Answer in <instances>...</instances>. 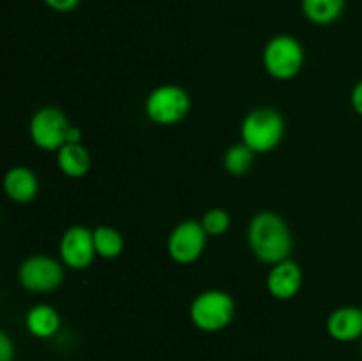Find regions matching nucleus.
Listing matches in <instances>:
<instances>
[{
	"instance_id": "obj_1",
	"label": "nucleus",
	"mask_w": 362,
	"mask_h": 361,
	"mask_svg": "<svg viewBox=\"0 0 362 361\" xmlns=\"http://www.w3.org/2000/svg\"><path fill=\"white\" fill-rule=\"evenodd\" d=\"M247 244L260 262L274 265L290 258L293 250L292 232L279 214L262 211L247 225Z\"/></svg>"
},
{
	"instance_id": "obj_2",
	"label": "nucleus",
	"mask_w": 362,
	"mask_h": 361,
	"mask_svg": "<svg viewBox=\"0 0 362 361\" xmlns=\"http://www.w3.org/2000/svg\"><path fill=\"white\" fill-rule=\"evenodd\" d=\"M285 134V120L274 108H257L244 117L240 137L255 154L271 152L281 144Z\"/></svg>"
},
{
	"instance_id": "obj_3",
	"label": "nucleus",
	"mask_w": 362,
	"mask_h": 361,
	"mask_svg": "<svg viewBox=\"0 0 362 361\" xmlns=\"http://www.w3.org/2000/svg\"><path fill=\"white\" fill-rule=\"evenodd\" d=\"M189 317L200 331H221L228 328L230 322L235 317V301L225 290H205L198 294L191 303Z\"/></svg>"
},
{
	"instance_id": "obj_4",
	"label": "nucleus",
	"mask_w": 362,
	"mask_h": 361,
	"mask_svg": "<svg viewBox=\"0 0 362 361\" xmlns=\"http://www.w3.org/2000/svg\"><path fill=\"white\" fill-rule=\"evenodd\" d=\"M264 67L274 80H290L297 76L304 66V48L293 35H274L265 45Z\"/></svg>"
},
{
	"instance_id": "obj_5",
	"label": "nucleus",
	"mask_w": 362,
	"mask_h": 361,
	"mask_svg": "<svg viewBox=\"0 0 362 361\" xmlns=\"http://www.w3.org/2000/svg\"><path fill=\"white\" fill-rule=\"evenodd\" d=\"M191 98L179 85H159L145 99V113L159 126H175L187 117Z\"/></svg>"
},
{
	"instance_id": "obj_6",
	"label": "nucleus",
	"mask_w": 362,
	"mask_h": 361,
	"mask_svg": "<svg viewBox=\"0 0 362 361\" xmlns=\"http://www.w3.org/2000/svg\"><path fill=\"white\" fill-rule=\"evenodd\" d=\"M18 280L28 292H53L62 285L64 268L59 260L48 255H32L21 262Z\"/></svg>"
},
{
	"instance_id": "obj_7",
	"label": "nucleus",
	"mask_w": 362,
	"mask_h": 361,
	"mask_svg": "<svg viewBox=\"0 0 362 361\" xmlns=\"http://www.w3.org/2000/svg\"><path fill=\"white\" fill-rule=\"evenodd\" d=\"M71 124L66 113L57 106H42L32 115L28 133L32 142L42 151H59L66 145Z\"/></svg>"
},
{
	"instance_id": "obj_8",
	"label": "nucleus",
	"mask_w": 362,
	"mask_h": 361,
	"mask_svg": "<svg viewBox=\"0 0 362 361\" xmlns=\"http://www.w3.org/2000/svg\"><path fill=\"white\" fill-rule=\"evenodd\" d=\"M209 234L202 227V222L197 219H184L175 229L172 230L168 237V255L177 264H193L207 246Z\"/></svg>"
},
{
	"instance_id": "obj_9",
	"label": "nucleus",
	"mask_w": 362,
	"mask_h": 361,
	"mask_svg": "<svg viewBox=\"0 0 362 361\" xmlns=\"http://www.w3.org/2000/svg\"><path fill=\"white\" fill-rule=\"evenodd\" d=\"M94 230L83 225H73L60 239V260L74 271L87 269L95 257Z\"/></svg>"
},
{
	"instance_id": "obj_10",
	"label": "nucleus",
	"mask_w": 362,
	"mask_h": 361,
	"mask_svg": "<svg viewBox=\"0 0 362 361\" xmlns=\"http://www.w3.org/2000/svg\"><path fill=\"white\" fill-rule=\"evenodd\" d=\"M303 280L304 276L300 265L286 258V260L278 262L271 268L267 275V289L276 299L288 301L299 294Z\"/></svg>"
},
{
	"instance_id": "obj_11",
	"label": "nucleus",
	"mask_w": 362,
	"mask_h": 361,
	"mask_svg": "<svg viewBox=\"0 0 362 361\" xmlns=\"http://www.w3.org/2000/svg\"><path fill=\"white\" fill-rule=\"evenodd\" d=\"M327 333L336 342H354L362 338V308L339 306L329 315Z\"/></svg>"
},
{
	"instance_id": "obj_12",
	"label": "nucleus",
	"mask_w": 362,
	"mask_h": 361,
	"mask_svg": "<svg viewBox=\"0 0 362 361\" xmlns=\"http://www.w3.org/2000/svg\"><path fill=\"white\" fill-rule=\"evenodd\" d=\"M6 195L16 204H27L34 200L39 191V180L35 173L27 166H13L4 177Z\"/></svg>"
},
{
	"instance_id": "obj_13",
	"label": "nucleus",
	"mask_w": 362,
	"mask_h": 361,
	"mask_svg": "<svg viewBox=\"0 0 362 361\" xmlns=\"http://www.w3.org/2000/svg\"><path fill=\"white\" fill-rule=\"evenodd\" d=\"M57 165L64 176L80 179L90 172L92 159L81 144H66L57 151Z\"/></svg>"
},
{
	"instance_id": "obj_14",
	"label": "nucleus",
	"mask_w": 362,
	"mask_h": 361,
	"mask_svg": "<svg viewBox=\"0 0 362 361\" xmlns=\"http://www.w3.org/2000/svg\"><path fill=\"white\" fill-rule=\"evenodd\" d=\"M25 326L35 338H52L60 328V315L49 304H35L28 310Z\"/></svg>"
},
{
	"instance_id": "obj_15",
	"label": "nucleus",
	"mask_w": 362,
	"mask_h": 361,
	"mask_svg": "<svg viewBox=\"0 0 362 361\" xmlns=\"http://www.w3.org/2000/svg\"><path fill=\"white\" fill-rule=\"evenodd\" d=\"M346 0H303V13L311 23L331 25L345 9Z\"/></svg>"
},
{
	"instance_id": "obj_16",
	"label": "nucleus",
	"mask_w": 362,
	"mask_h": 361,
	"mask_svg": "<svg viewBox=\"0 0 362 361\" xmlns=\"http://www.w3.org/2000/svg\"><path fill=\"white\" fill-rule=\"evenodd\" d=\"M95 253L103 258H117L124 251V237L117 229L101 225L94 229Z\"/></svg>"
},
{
	"instance_id": "obj_17",
	"label": "nucleus",
	"mask_w": 362,
	"mask_h": 361,
	"mask_svg": "<svg viewBox=\"0 0 362 361\" xmlns=\"http://www.w3.org/2000/svg\"><path fill=\"white\" fill-rule=\"evenodd\" d=\"M255 152L247 147L246 144H235L226 149L225 158H223V166L232 176H244L253 168Z\"/></svg>"
},
{
	"instance_id": "obj_18",
	"label": "nucleus",
	"mask_w": 362,
	"mask_h": 361,
	"mask_svg": "<svg viewBox=\"0 0 362 361\" xmlns=\"http://www.w3.org/2000/svg\"><path fill=\"white\" fill-rule=\"evenodd\" d=\"M202 227L209 236H223L230 229V214L221 207L209 209L202 218Z\"/></svg>"
},
{
	"instance_id": "obj_19",
	"label": "nucleus",
	"mask_w": 362,
	"mask_h": 361,
	"mask_svg": "<svg viewBox=\"0 0 362 361\" xmlns=\"http://www.w3.org/2000/svg\"><path fill=\"white\" fill-rule=\"evenodd\" d=\"M14 360V343L11 342L9 335L6 331L0 333V361Z\"/></svg>"
},
{
	"instance_id": "obj_20",
	"label": "nucleus",
	"mask_w": 362,
	"mask_h": 361,
	"mask_svg": "<svg viewBox=\"0 0 362 361\" xmlns=\"http://www.w3.org/2000/svg\"><path fill=\"white\" fill-rule=\"evenodd\" d=\"M42 2L57 13H69V11L76 9L80 0H42Z\"/></svg>"
},
{
	"instance_id": "obj_21",
	"label": "nucleus",
	"mask_w": 362,
	"mask_h": 361,
	"mask_svg": "<svg viewBox=\"0 0 362 361\" xmlns=\"http://www.w3.org/2000/svg\"><path fill=\"white\" fill-rule=\"evenodd\" d=\"M350 103H352V108L356 110V113H359V115L362 117V80L357 81L356 87L352 88Z\"/></svg>"
},
{
	"instance_id": "obj_22",
	"label": "nucleus",
	"mask_w": 362,
	"mask_h": 361,
	"mask_svg": "<svg viewBox=\"0 0 362 361\" xmlns=\"http://www.w3.org/2000/svg\"><path fill=\"white\" fill-rule=\"evenodd\" d=\"M81 138H83V133H81L80 127L71 126L69 131H67L66 144H81Z\"/></svg>"
},
{
	"instance_id": "obj_23",
	"label": "nucleus",
	"mask_w": 362,
	"mask_h": 361,
	"mask_svg": "<svg viewBox=\"0 0 362 361\" xmlns=\"http://www.w3.org/2000/svg\"><path fill=\"white\" fill-rule=\"evenodd\" d=\"M361 356H362V338H361Z\"/></svg>"
}]
</instances>
